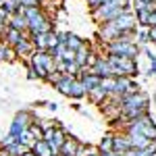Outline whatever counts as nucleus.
Segmentation results:
<instances>
[{
    "mask_svg": "<svg viewBox=\"0 0 156 156\" xmlns=\"http://www.w3.org/2000/svg\"><path fill=\"white\" fill-rule=\"evenodd\" d=\"M77 79H79V81L83 83V87L87 90V92H90V90H94V87H98V85H100V81H102V79L98 77V75H94V73L87 71V69L79 73V77H77Z\"/></svg>",
    "mask_w": 156,
    "mask_h": 156,
    "instance_id": "nucleus-11",
    "label": "nucleus"
},
{
    "mask_svg": "<svg viewBox=\"0 0 156 156\" xmlns=\"http://www.w3.org/2000/svg\"><path fill=\"white\" fill-rule=\"evenodd\" d=\"M115 150L117 152H127V150H131V144H129V137H127V133L123 131H115Z\"/></svg>",
    "mask_w": 156,
    "mask_h": 156,
    "instance_id": "nucleus-15",
    "label": "nucleus"
},
{
    "mask_svg": "<svg viewBox=\"0 0 156 156\" xmlns=\"http://www.w3.org/2000/svg\"><path fill=\"white\" fill-rule=\"evenodd\" d=\"M31 123H37L36 112H31V110H19V112L12 117V123H11V127H9V133L17 137L21 131L29 129Z\"/></svg>",
    "mask_w": 156,
    "mask_h": 156,
    "instance_id": "nucleus-5",
    "label": "nucleus"
},
{
    "mask_svg": "<svg viewBox=\"0 0 156 156\" xmlns=\"http://www.w3.org/2000/svg\"><path fill=\"white\" fill-rule=\"evenodd\" d=\"M96 148H98V152H110V150H115V131L106 133Z\"/></svg>",
    "mask_w": 156,
    "mask_h": 156,
    "instance_id": "nucleus-22",
    "label": "nucleus"
},
{
    "mask_svg": "<svg viewBox=\"0 0 156 156\" xmlns=\"http://www.w3.org/2000/svg\"><path fill=\"white\" fill-rule=\"evenodd\" d=\"M17 142H19V144H23L25 148H29V150H31V148H34V144H36L37 140L34 137V135H31V131H29V129H25V131H21L19 135H17Z\"/></svg>",
    "mask_w": 156,
    "mask_h": 156,
    "instance_id": "nucleus-25",
    "label": "nucleus"
},
{
    "mask_svg": "<svg viewBox=\"0 0 156 156\" xmlns=\"http://www.w3.org/2000/svg\"><path fill=\"white\" fill-rule=\"evenodd\" d=\"M135 17H137V25H140V27H150V12L148 11L135 12Z\"/></svg>",
    "mask_w": 156,
    "mask_h": 156,
    "instance_id": "nucleus-31",
    "label": "nucleus"
},
{
    "mask_svg": "<svg viewBox=\"0 0 156 156\" xmlns=\"http://www.w3.org/2000/svg\"><path fill=\"white\" fill-rule=\"evenodd\" d=\"M100 46H102V52H104V54L123 56V58H135V60H137L140 52H142V46L135 44V42H121V40H115V42L100 44Z\"/></svg>",
    "mask_w": 156,
    "mask_h": 156,
    "instance_id": "nucleus-4",
    "label": "nucleus"
},
{
    "mask_svg": "<svg viewBox=\"0 0 156 156\" xmlns=\"http://www.w3.org/2000/svg\"><path fill=\"white\" fill-rule=\"evenodd\" d=\"M85 96H87V90L83 87V83H81L79 79H75L73 90H71V96H69V98H73V100L77 102V100H81V98H85Z\"/></svg>",
    "mask_w": 156,
    "mask_h": 156,
    "instance_id": "nucleus-26",
    "label": "nucleus"
},
{
    "mask_svg": "<svg viewBox=\"0 0 156 156\" xmlns=\"http://www.w3.org/2000/svg\"><path fill=\"white\" fill-rule=\"evenodd\" d=\"M129 85H131V79L129 77H117V85H115V92L110 96H117V98H123L127 92H129Z\"/></svg>",
    "mask_w": 156,
    "mask_h": 156,
    "instance_id": "nucleus-16",
    "label": "nucleus"
},
{
    "mask_svg": "<svg viewBox=\"0 0 156 156\" xmlns=\"http://www.w3.org/2000/svg\"><path fill=\"white\" fill-rule=\"evenodd\" d=\"M31 150L36 152V156H58V154H54V150L50 148V144L46 140H37Z\"/></svg>",
    "mask_w": 156,
    "mask_h": 156,
    "instance_id": "nucleus-18",
    "label": "nucleus"
},
{
    "mask_svg": "<svg viewBox=\"0 0 156 156\" xmlns=\"http://www.w3.org/2000/svg\"><path fill=\"white\" fill-rule=\"evenodd\" d=\"M154 25H156V11L150 12V27H154Z\"/></svg>",
    "mask_w": 156,
    "mask_h": 156,
    "instance_id": "nucleus-39",
    "label": "nucleus"
},
{
    "mask_svg": "<svg viewBox=\"0 0 156 156\" xmlns=\"http://www.w3.org/2000/svg\"><path fill=\"white\" fill-rule=\"evenodd\" d=\"M0 11L4 12L6 17H11V15L21 11V4H19L17 0H2V2H0Z\"/></svg>",
    "mask_w": 156,
    "mask_h": 156,
    "instance_id": "nucleus-23",
    "label": "nucleus"
},
{
    "mask_svg": "<svg viewBox=\"0 0 156 156\" xmlns=\"http://www.w3.org/2000/svg\"><path fill=\"white\" fill-rule=\"evenodd\" d=\"M27 79H37V73H36V69L27 62Z\"/></svg>",
    "mask_w": 156,
    "mask_h": 156,
    "instance_id": "nucleus-35",
    "label": "nucleus"
},
{
    "mask_svg": "<svg viewBox=\"0 0 156 156\" xmlns=\"http://www.w3.org/2000/svg\"><path fill=\"white\" fill-rule=\"evenodd\" d=\"M125 156H156V142H152L146 148H131L125 152Z\"/></svg>",
    "mask_w": 156,
    "mask_h": 156,
    "instance_id": "nucleus-19",
    "label": "nucleus"
},
{
    "mask_svg": "<svg viewBox=\"0 0 156 156\" xmlns=\"http://www.w3.org/2000/svg\"><path fill=\"white\" fill-rule=\"evenodd\" d=\"M29 131H31V135H34L36 140H44V129H42L40 121H37V123H31V125H29Z\"/></svg>",
    "mask_w": 156,
    "mask_h": 156,
    "instance_id": "nucleus-32",
    "label": "nucleus"
},
{
    "mask_svg": "<svg viewBox=\"0 0 156 156\" xmlns=\"http://www.w3.org/2000/svg\"><path fill=\"white\" fill-rule=\"evenodd\" d=\"M154 46H156V44H154Z\"/></svg>",
    "mask_w": 156,
    "mask_h": 156,
    "instance_id": "nucleus-49",
    "label": "nucleus"
},
{
    "mask_svg": "<svg viewBox=\"0 0 156 156\" xmlns=\"http://www.w3.org/2000/svg\"><path fill=\"white\" fill-rule=\"evenodd\" d=\"M87 98H90V102H92L94 106H102V104L106 102V98H108V92L98 85V87H94V90L87 92Z\"/></svg>",
    "mask_w": 156,
    "mask_h": 156,
    "instance_id": "nucleus-14",
    "label": "nucleus"
},
{
    "mask_svg": "<svg viewBox=\"0 0 156 156\" xmlns=\"http://www.w3.org/2000/svg\"><path fill=\"white\" fill-rule=\"evenodd\" d=\"M123 133H125V131H123ZM127 137H129L131 148H146V146L152 144V140H148V137L142 135V133H127Z\"/></svg>",
    "mask_w": 156,
    "mask_h": 156,
    "instance_id": "nucleus-21",
    "label": "nucleus"
},
{
    "mask_svg": "<svg viewBox=\"0 0 156 156\" xmlns=\"http://www.w3.org/2000/svg\"><path fill=\"white\" fill-rule=\"evenodd\" d=\"M92 156H100V154H92Z\"/></svg>",
    "mask_w": 156,
    "mask_h": 156,
    "instance_id": "nucleus-46",
    "label": "nucleus"
},
{
    "mask_svg": "<svg viewBox=\"0 0 156 156\" xmlns=\"http://www.w3.org/2000/svg\"><path fill=\"white\" fill-rule=\"evenodd\" d=\"M115 85H117V77H104V79L100 81V87H102V90H106L108 96L115 92Z\"/></svg>",
    "mask_w": 156,
    "mask_h": 156,
    "instance_id": "nucleus-30",
    "label": "nucleus"
},
{
    "mask_svg": "<svg viewBox=\"0 0 156 156\" xmlns=\"http://www.w3.org/2000/svg\"><path fill=\"white\" fill-rule=\"evenodd\" d=\"M135 42L144 48L146 44H150V27H140L135 31Z\"/></svg>",
    "mask_w": 156,
    "mask_h": 156,
    "instance_id": "nucleus-29",
    "label": "nucleus"
},
{
    "mask_svg": "<svg viewBox=\"0 0 156 156\" xmlns=\"http://www.w3.org/2000/svg\"><path fill=\"white\" fill-rule=\"evenodd\" d=\"M150 42L156 44V25H154V27H150Z\"/></svg>",
    "mask_w": 156,
    "mask_h": 156,
    "instance_id": "nucleus-38",
    "label": "nucleus"
},
{
    "mask_svg": "<svg viewBox=\"0 0 156 156\" xmlns=\"http://www.w3.org/2000/svg\"><path fill=\"white\" fill-rule=\"evenodd\" d=\"M36 52V46H34V42H31V37H29V31H27V36L15 46V54H17V58H27Z\"/></svg>",
    "mask_w": 156,
    "mask_h": 156,
    "instance_id": "nucleus-9",
    "label": "nucleus"
},
{
    "mask_svg": "<svg viewBox=\"0 0 156 156\" xmlns=\"http://www.w3.org/2000/svg\"><path fill=\"white\" fill-rule=\"evenodd\" d=\"M36 50H48V34H29Z\"/></svg>",
    "mask_w": 156,
    "mask_h": 156,
    "instance_id": "nucleus-24",
    "label": "nucleus"
},
{
    "mask_svg": "<svg viewBox=\"0 0 156 156\" xmlns=\"http://www.w3.org/2000/svg\"><path fill=\"white\" fill-rule=\"evenodd\" d=\"M144 2H156V0H144Z\"/></svg>",
    "mask_w": 156,
    "mask_h": 156,
    "instance_id": "nucleus-44",
    "label": "nucleus"
},
{
    "mask_svg": "<svg viewBox=\"0 0 156 156\" xmlns=\"http://www.w3.org/2000/svg\"><path fill=\"white\" fill-rule=\"evenodd\" d=\"M154 104H156V94H154Z\"/></svg>",
    "mask_w": 156,
    "mask_h": 156,
    "instance_id": "nucleus-45",
    "label": "nucleus"
},
{
    "mask_svg": "<svg viewBox=\"0 0 156 156\" xmlns=\"http://www.w3.org/2000/svg\"><path fill=\"white\" fill-rule=\"evenodd\" d=\"M100 156H125V154L117 152V150H110V152H100Z\"/></svg>",
    "mask_w": 156,
    "mask_h": 156,
    "instance_id": "nucleus-37",
    "label": "nucleus"
},
{
    "mask_svg": "<svg viewBox=\"0 0 156 156\" xmlns=\"http://www.w3.org/2000/svg\"><path fill=\"white\" fill-rule=\"evenodd\" d=\"M62 75H65V73L52 71V73H48V77H46L44 81H46V83H50V85H52V87H54V85H56V81H58V79H60V77H62Z\"/></svg>",
    "mask_w": 156,
    "mask_h": 156,
    "instance_id": "nucleus-34",
    "label": "nucleus"
},
{
    "mask_svg": "<svg viewBox=\"0 0 156 156\" xmlns=\"http://www.w3.org/2000/svg\"><path fill=\"white\" fill-rule=\"evenodd\" d=\"M79 146H81V142L69 135V140L62 144V148H60L58 154H60V156H77V152H79Z\"/></svg>",
    "mask_w": 156,
    "mask_h": 156,
    "instance_id": "nucleus-13",
    "label": "nucleus"
},
{
    "mask_svg": "<svg viewBox=\"0 0 156 156\" xmlns=\"http://www.w3.org/2000/svg\"><path fill=\"white\" fill-rule=\"evenodd\" d=\"M0 23H6V25H9V17H6L2 11H0Z\"/></svg>",
    "mask_w": 156,
    "mask_h": 156,
    "instance_id": "nucleus-40",
    "label": "nucleus"
},
{
    "mask_svg": "<svg viewBox=\"0 0 156 156\" xmlns=\"http://www.w3.org/2000/svg\"><path fill=\"white\" fill-rule=\"evenodd\" d=\"M17 58V54H15V48L9 46L4 40H0V62H11V60Z\"/></svg>",
    "mask_w": 156,
    "mask_h": 156,
    "instance_id": "nucleus-20",
    "label": "nucleus"
},
{
    "mask_svg": "<svg viewBox=\"0 0 156 156\" xmlns=\"http://www.w3.org/2000/svg\"><path fill=\"white\" fill-rule=\"evenodd\" d=\"M85 44V40H81V37L77 36V34H73V31H69V40H67V48L73 50V52H77V50L81 48Z\"/></svg>",
    "mask_w": 156,
    "mask_h": 156,
    "instance_id": "nucleus-27",
    "label": "nucleus"
},
{
    "mask_svg": "<svg viewBox=\"0 0 156 156\" xmlns=\"http://www.w3.org/2000/svg\"><path fill=\"white\" fill-rule=\"evenodd\" d=\"M96 58V52H94V48L92 46H87V42H85L81 48L75 52V62H77V67L83 71V69H87L90 65H92V60Z\"/></svg>",
    "mask_w": 156,
    "mask_h": 156,
    "instance_id": "nucleus-8",
    "label": "nucleus"
},
{
    "mask_svg": "<svg viewBox=\"0 0 156 156\" xmlns=\"http://www.w3.org/2000/svg\"><path fill=\"white\" fill-rule=\"evenodd\" d=\"M75 79H77V77H71V75H62L58 81H56L54 90H56V92H60L62 96H71V90H73V83H75Z\"/></svg>",
    "mask_w": 156,
    "mask_h": 156,
    "instance_id": "nucleus-12",
    "label": "nucleus"
},
{
    "mask_svg": "<svg viewBox=\"0 0 156 156\" xmlns=\"http://www.w3.org/2000/svg\"><path fill=\"white\" fill-rule=\"evenodd\" d=\"M9 27L17 29V31H23V34L29 29V21L25 19V15H23V6H21V11H19V12H15V15L9 17Z\"/></svg>",
    "mask_w": 156,
    "mask_h": 156,
    "instance_id": "nucleus-10",
    "label": "nucleus"
},
{
    "mask_svg": "<svg viewBox=\"0 0 156 156\" xmlns=\"http://www.w3.org/2000/svg\"><path fill=\"white\" fill-rule=\"evenodd\" d=\"M2 150H4V152H6L9 156H23L25 152L29 150V148H25L23 144H19V142H15V144L6 146V148H2Z\"/></svg>",
    "mask_w": 156,
    "mask_h": 156,
    "instance_id": "nucleus-28",
    "label": "nucleus"
},
{
    "mask_svg": "<svg viewBox=\"0 0 156 156\" xmlns=\"http://www.w3.org/2000/svg\"><path fill=\"white\" fill-rule=\"evenodd\" d=\"M69 135H71V133H69L67 129H65V127H62V123H58L54 129H50V131L44 133V140H46V142L50 144V148L54 150V154H58L60 148H62V144L69 140ZM58 156H60V154H58Z\"/></svg>",
    "mask_w": 156,
    "mask_h": 156,
    "instance_id": "nucleus-6",
    "label": "nucleus"
},
{
    "mask_svg": "<svg viewBox=\"0 0 156 156\" xmlns=\"http://www.w3.org/2000/svg\"><path fill=\"white\" fill-rule=\"evenodd\" d=\"M27 62L36 69L37 79H40V81H44V79L48 77V73L56 71V60H54V56L50 54L48 50H36V52L29 56Z\"/></svg>",
    "mask_w": 156,
    "mask_h": 156,
    "instance_id": "nucleus-3",
    "label": "nucleus"
},
{
    "mask_svg": "<svg viewBox=\"0 0 156 156\" xmlns=\"http://www.w3.org/2000/svg\"><path fill=\"white\" fill-rule=\"evenodd\" d=\"M48 108L50 110H58V102H48Z\"/></svg>",
    "mask_w": 156,
    "mask_h": 156,
    "instance_id": "nucleus-41",
    "label": "nucleus"
},
{
    "mask_svg": "<svg viewBox=\"0 0 156 156\" xmlns=\"http://www.w3.org/2000/svg\"><path fill=\"white\" fill-rule=\"evenodd\" d=\"M131 11V2L129 0H123V2H104L100 4L98 9L92 11V19L100 23H108V21H115L117 17H121L123 12Z\"/></svg>",
    "mask_w": 156,
    "mask_h": 156,
    "instance_id": "nucleus-2",
    "label": "nucleus"
},
{
    "mask_svg": "<svg viewBox=\"0 0 156 156\" xmlns=\"http://www.w3.org/2000/svg\"><path fill=\"white\" fill-rule=\"evenodd\" d=\"M25 36H27V31L23 34V31H17V29L9 27V29H6V34H4V42H6L9 46H12V48H15V46H17V44H19Z\"/></svg>",
    "mask_w": 156,
    "mask_h": 156,
    "instance_id": "nucleus-17",
    "label": "nucleus"
},
{
    "mask_svg": "<svg viewBox=\"0 0 156 156\" xmlns=\"http://www.w3.org/2000/svg\"><path fill=\"white\" fill-rule=\"evenodd\" d=\"M79 73H81V69L77 67V62H75V60H73V62H67L65 75H71V77H79Z\"/></svg>",
    "mask_w": 156,
    "mask_h": 156,
    "instance_id": "nucleus-33",
    "label": "nucleus"
},
{
    "mask_svg": "<svg viewBox=\"0 0 156 156\" xmlns=\"http://www.w3.org/2000/svg\"><path fill=\"white\" fill-rule=\"evenodd\" d=\"M104 2H123V0H104ZM104 2H102V4H104Z\"/></svg>",
    "mask_w": 156,
    "mask_h": 156,
    "instance_id": "nucleus-43",
    "label": "nucleus"
},
{
    "mask_svg": "<svg viewBox=\"0 0 156 156\" xmlns=\"http://www.w3.org/2000/svg\"><path fill=\"white\" fill-rule=\"evenodd\" d=\"M85 2H87V4H90V9L94 11V9H98V6H100V4H102L104 0H85Z\"/></svg>",
    "mask_w": 156,
    "mask_h": 156,
    "instance_id": "nucleus-36",
    "label": "nucleus"
},
{
    "mask_svg": "<svg viewBox=\"0 0 156 156\" xmlns=\"http://www.w3.org/2000/svg\"><path fill=\"white\" fill-rule=\"evenodd\" d=\"M23 156H36V152H34V150H27V152H25Z\"/></svg>",
    "mask_w": 156,
    "mask_h": 156,
    "instance_id": "nucleus-42",
    "label": "nucleus"
},
{
    "mask_svg": "<svg viewBox=\"0 0 156 156\" xmlns=\"http://www.w3.org/2000/svg\"><path fill=\"white\" fill-rule=\"evenodd\" d=\"M154 77H156V75H154Z\"/></svg>",
    "mask_w": 156,
    "mask_h": 156,
    "instance_id": "nucleus-48",
    "label": "nucleus"
},
{
    "mask_svg": "<svg viewBox=\"0 0 156 156\" xmlns=\"http://www.w3.org/2000/svg\"><path fill=\"white\" fill-rule=\"evenodd\" d=\"M112 23L119 29V34H127V31H135L137 29V17H135L133 11H127V12H123L121 17H117Z\"/></svg>",
    "mask_w": 156,
    "mask_h": 156,
    "instance_id": "nucleus-7",
    "label": "nucleus"
},
{
    "mask_svg": "<svg viewBox=\"0 0 156 156\" xmlns=\"http://www.w3.org/2000/svg\"><path fill=\"white\" fill-rule=\"evenodd\" d=\"M121 119L123 121H133L140 119L144 112H150V98L146 92H137V94H125L121 98Z\"/></svg>",
    "mask_w": 156,
    "mask_h": 156,
    "instance_id": "nucleus-1",
    "label": "nucleus"
},
{
    "mask_svg": "<svg viewBox=\"0 0 156 156\" xmlns=\"http://www.w3.org/2000/svg\"><path fill=\"white\" fill-rule=\"evenodd\" d=\"M0 2H2V0H0Z\"/></svg>",
    "mask_w": 156,
    "mask_h": 156,
    "instance_id": "nucleus-47",
    "label": "nucleus"
}]
</instances>
